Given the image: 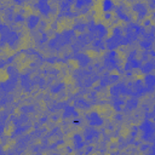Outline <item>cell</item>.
I'll return each instance as SVG.
<instances>
[{
	"label": "cell",
	"instance_id": "4",
	"mask_svg": "<svg viewBox=\"0 0 155 155\" xmlns=\"http://www.w3.org/2000/svg\"><path fill=\"white\" fill-rule=\"evenodd\" d=\"M76 59L79 61V63H80V65H86L87 63H88V57L87 56H85V54H78L76 56Z\"/></svg>",
	"mask_w": 155,
	"mask_h": 155
},
{
	"label": "cell",
	"instance_id": "9",
	"mask_svg": "<svg viewBox=\"0 0 155 155\" xmlns=\"http://www.w3.org/2000/svg\"><path fill=\"white\" fill-rule=\"evenodd\" d=\"M71 114H75L74 108H73V107H67V108H65V110H64V116H65V117H68V116H70Z\"/></svg>",
	"mask_w": 155,
	"mask_h": 155
},
{
	"label": "cell",
	"instance_id": "6",
	"mask_svg": "<svg viewBox=\"0 0 155 155\" xmlns=\"http://www.w3.org/2000/svg\"><path fill=\"white\" fill-rule=\"evenodd\" d=\"M111 8H113V2H111V0H104V1H103V10L107 11V12H109Z\"/></svg>",
	"mask_w": 155,
	"mask_h": 155
},
{
	"label": "cell",
	"instance_id": "7",
	"mask_svg": "<svg viewBox=\"0 0 155 155\" xmlns=\"http://www.w3.org/2000/svg\"><path fill=\"white\" fill-rule=\"evenodd\" d=\"M137 101L134 99V98H131V99H128L127 101V103H126V105H127V108L128 109H134L136 107H137Z\"/></svg>",
	"mask_w": 155,
	"mask_h": 155
},
{
	"label": "cell",
	"instance_id": "1",
	"mask_svg": "<svg viewBox=\"0 0 155 155\" xmlns=\"http://www.w3.org/2000/svg\"><path fill=\"white\" fill-rule=\"evenodd\" d=\"M88 121L91 126H98V125H102L103 122V120L97 115V113H91L88 115Z\"/></svg>",
	"mask_w": 155,
	"mask_h": 155
},
{
	"label": "cell",
	"instance_id": "2",
	"mask_svg": "<svg viewBox=\"0 0 155 155\" xmlns=\"http://www.w3.org/2000/svg\"><path fill=\"white\" fill-rule=\"evenodd\" d=\"M39 23V17H36V16H30L29 18H28V27L29 28H35L36 27V24Z\"/></svg>",
	"mask_w": 155,
	"mask_h": 155
},
{
	"label": "cell",
	"instance_id": "3",
	"mask_svg": "<svg viewBox=\"0 0 155 155\" xmlns=\"http://www.w3.org/2000/svg\"><path fill=\"white\" fill-rule=\"evenodd\" d=\"M153 69H154V64H153V62H145V64H143V67H142V71L145 73V74L150 73Z\"/></svg>",
	"mask_w": 155,
	"mask_h": 155
},
{
	"label": "cell",
	"instance_id": "8",
	"mask_svg": "<svg viewBox=\"0 0 155 155\" xmlns=\"http://www.w3.org/2000/svg\"><path fill=\"white\" fill-rule=\"evenodd\" d=\"M86 139H91L93 136H96L97 134V132L94 131V130H92V128H88V130H86Z\"/></svg>",
	"mask_w": 155,
	"mask_h": 155
},
{
	"label": "cell",
	"instance_id": "10",
	"mask_svg": "<svg viewBox=\"0 0 155 155\" xmlns=\"http://www.w3.org/2000/svg\"><path fill=\"white\" fill-rule=\"evenodd\" d=\"M128 1H132V0H128Z\"/></svg>",
	"mask_w": 155,
	"mask_h": 155
},
{
	"label": "cell",
	"instance_id": "5",
	"mask_svg": "<svg viewBox=\"0 0 155 155\" xmlns=\"http://www.w3.org/2000/svg\"><path fill=\"white\" fill-rule=\"evenodd\" d=\"M154 76L153 75H147L145 78H144V82H145V86H148L149 88H151L153 86H154Z\"/></svg>",
	"mask_w": 155,
	"mask_h": 155
}]
</instances>
